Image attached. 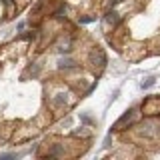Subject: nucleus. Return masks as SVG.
Wrapping results in <instances>:
<instances>
[{"instance_id": "obj_1", "label": "nucleus", "mask_w": 160, "mask_h": 160, "mask_svg": "<svg viewBox=\"0 0 160 160\" xmlns=\"http://www.w3.org/2000/svg\"><path fill=\"white\" fill-rule=\"evenodd\" d=\"M74 66H76V62L70 60V58H60L58 60V68H74Z\"/></svg>"}, {"instance_id": "obj_2", "label": "nucleus", "mask_w": 160, "mask_h": 160, "mask_svg": "<svg viewBox=\"0 0 160 160\" xmlns=\"http://www.w3.org/2000/svg\"><path fill=\"white\" fill-rule=\"evenodd\" d=\"M64 102H66V96H64V94H58V96L54 98V104H56V106H60V104H64Z\"/></svg>"}, {"instance_id": "obj_3", "label": "nucleus", "mask_w": 160, "mask_h": 160, "mask_svg": "<svg viewBox=\"0 0 160 160\" xmlns=\"http://www.w3.org/2000/svg\"><path fill=\"white\" fill-rule=\"evenodd\" d=\"M154 84V78H146V82H142V88H150Z\"/></svg>"}, {"instance_id": "obj_4", "label": "nucleus", "mask_w": 160, "mask_h": 160, "mask_svg": "<svg viewBox=\"0 0 160 160\" xmlns=\"http://www.w3.org/2000/svg\"><path fill=\"white\" fill-rule=\"evenodd\" d=\"M60 152H62V148H60V146H54V148H52V152H50V154H52V156H58Z\"/></svg>"}, {"instance_id": "obj_5", "label": "nucleus", "mask_w": 160, "mask_h": 160, "mask_svg": "<svg viewBox=\"0 0 160 160\" xmlns=\"http://www.w3.org/2000/svg\"><path fill=\"white\" fill-rule=\"evenodd\" d=\"M108 22H116V14H114V12H108Z\"/></svg>"}]
</instances>
